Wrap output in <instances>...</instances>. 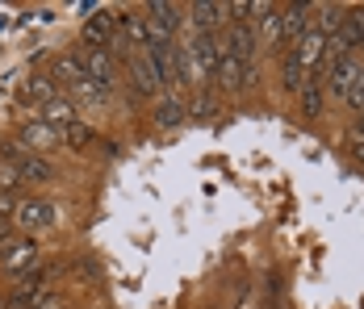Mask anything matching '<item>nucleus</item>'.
Segmentation results:
<instances>
[{
	"label": "nucleus",
	"instance_id": "1",
	"mask_svg": "<svg viewBox=\"0 0 364 309\" xmlns=\"http://www.w3.org/2000/svg\"><path fill=\"white\" fill-rule=\"evenodd\" d=\"M75 59L84 63L88 80H92V84H101L105 92H113V88L122 84V71H117V59L109 55V46H84Z\"/></svg>",
	"mask_w": 364,
	"mask_h": 309
},
{
	"label": "nucleus",
	"instance_id": "2",
	"mask_svg": "<svg viewBox=\"0 0 364 309\" xmlns=\"http://www.w3.org/2000/svg\"><path fill=\"white\" fill-rule=\"evenodd\" d=\"M55 217H59V209L50 205V201H42V197H26V201L13 205V226H21L30 239H34L38 230H50Z\"/></svg>",
	"mask_w": 364,
	"mask_h": 309
},
{
	"label": "nucleus",
	"instance_id": "3",
	"mask_svg": "<svg viewBox=\"0 0 364 309\" xmlns=\"http://www.w3.org/2000/svg\"><path fill=\"white\" fill-rule=\"evenodd\" d=\"M38 259H42V251H38V242L30 234H21V239H9L0 246V268L9 276H26L38 268Z\"/></svg>",
	"mask_w": 364,
	"mask_h": 309
},
{
	"label": "nucleus",
	"instance_id": "4",
	"mask_svg": "<svg viewBox=\"0 0 364 309\" xmlns=\"http://www.w3.org/2000/svg\"><path fill=\"white\" fill-rule=\"evenodd\" d=\"M126 75H130V88H134L139 97H159V88H164V80H159V71H155V63H151L146 50H134V55L126 59Z\"/></svg>",
	"mask_w": 364,
	"mask_h": 309
},
{
	"label": "nucleus",
	"instance_id": "5",
	"mask_svg": "<svg viewBox=\"0 0 364 309\" xmlns=\"http://www.w3.org/2000/svg\"><path fill=\"white\" fill-rule=\"evenodd\" d=\"M4 159L21 172V180H55V163L46 159V155H34V151H26L21 142H13L9 151H4Z\"/></svg>",
	"mask_w": 364,
	"mask_h": 309
},
{
	"label": "nucleus",
	"instance_id": "6",
	"mask_svg": "<svg viewBox=\"0 0 364 309\" xmlns=\"http://www.w3.org/2000/svg\"><path fill=\"white\" fill-rule=\"evenodd\" d=\"M184 13H188V21H193V30H197V34H218L222 26H230V4L197 0V4H188Z\"/></svg>",
	"mask_w": 364,
	"mask_h": 309
},
{
	"label": "nucleus",
	"instance_id": "7",
	"mask_svg": "<svg viewBox=\"0 0 364 309\" xmlns=\"http://www.w3.org/2000/svg\"><path fill=\"white\" fill-rule=\"evenodd\" d=\"M289 50L297 55L301 71H306V75H314V71L323 67V59H327V34H323L318 26H310V30L301 34V42H297V46H289Z\"/></svg>",
	"mask_w": 364,
	"mask_h": 309
},
{
	"label": "nucleus",
	"instance_id": "8",
	"mask_svg": "<svg viewBox=\"0 0 364 309\" xmlns=\"http://www.w3.org/2000/svg\"><path fill=\"white\" fill-rule=\"evenodd\" d=\"M310 17H314V4H285L281 9V46H297L301 34L310 30Z\"/></svg>",
	"mask_w": 364,
	"mask_h": 309
},
{
	"label": "nucleus",
	"instance_id": "9",
	"mask_svg": "<svg viewBox=\"0 0 364 309\" xmlns=\"http://www.w3.org/2000/svg\"><path fill=\"white\" fill-rule=\"evenodd\" d=\"M356 75H360V63H356V55H352V59H335V63H327V92L343 101V97L352 92Z\"/></svg>",
	"mask_w": 364,
	"mask_h": 309
},
{
	"label": "nucleus",
	"instance_id": "10",
	"mask_svg": "<svg viewBox=\"0 0 364 309\" xmlns=\"http://www.w3.org/2000/svg\"><path fill=\"white\" fill-rule=\"evenodd\" d=\"M17 138H21V146H26V151H34V155H50V151L59 146V134H55V130H50L46 121H42V117L26 121Z\"/></svg>",
	"mask_w": 364,
	"mask_h": 309
},
{
	"label": "nucleus",
	"instance_id": "11",
	"mask_svg": "<svg viewBox=\"0 0 364 309\" xmlns=\"http://www.w3.org/2000/svg\"><path fill=\"white\" fill-rule=\"evenodd\" d=\"M184 117H188V109H184L181 97H155L151 121H155L159 130H176V126H184Z\"/></svg>",
	"mask_w": 364,
	"mask_h": 309
},
{
	"label": "nucleus",
	"instance_id": "12",
	"mask_svg": "<svg viewBox=\"0 0 364 309\" xmlns=\"http://www.w3.org/2000/svg\"><path fill=\"white\" fill-rule=\"evenodd\" d=\"M113 30H117V17H113L109 9L92 13V17L84 21V46H109V42H113Z\"/></svg>",
	"mask_w": 364,
	"mask_h": 309
},
{
	"label": "nucleus",
	"instance_id": "13",
	"mask_svg": "<svg viewBox=\"0 0 364 309\" xmlns=\"http://www.w3.org/2000/svg\"><path fill=\"white\" fill-rule=\"evenodd\" d=\"M21 97L30 104H42L46 109L50 101H59V84H55V75H30L26 88H21Z\"/></svg>",
	"mask_w": 364,
	"mask_h": 309
},
{
	"label": "nucleus",
	"instance_id": "14",
	"mask_svg": "<svg viewBox=\"0 0 364 309\" xmlns=\"http://www.w3.org/2000/svg\"><path fill=\"white\" fill-rule=\"evenodd\" d=\"M42 121H46V126H50V130L59 134L63 126H72V121H80V109H75V101H72V97H68V101L59 97V101H50L46 109H42Z\"/></svg>",
	"mask_w": 364,
	"mask_h": 309
},
{
	"label": "nucleus",
	"instance_id": "15",
	"mask_svg": "<svg viewBox=\"0 0 364 309\" xmlns=\"http://www.w3.org/2000/svg\"><path fill=\"white\" fill-rule=\"evenodd\" d=\"M239 75H243V63L222 46V55H218V71H214V84H218L222 92H239Z\"/></svg>",
	"mask_w": 364,
	"mask_h": 309
},
{
	"label": "nucleus",
	"instance_id": "16",
	"mask_svg": "<svg viewBox=\"0 0 364 309\" xmlns=\"http://www.w3.org/2000/svg\"><path fill=\"white\" fill-rule=\"evenodd\" d=\"M146 13H151V17H146V21H155V26H159V30H168V34L176 38V30H181V4H164V0H151V4H146Z\"/></svg>",
	"mask_w": 364,
	"mask_h": 309
},
{
	"label": "nucleus",
	"instance_id": "17",
	"mask_svg": "<svg viewBox=\"0 0 364 309\" xmlns=\"http://www.w3.org/2000/svg\"><path fill=\"white\" fill-rule=\"evenodd\" d=\"M301 113L310 117V121H318L323 117V104H327V97H323V84L314 80V75H306V84H301Z\"/></svg>",
	"mask_w": 364,
	"mask_h": 309
},
{
	"label": "nucleus",
	"instance_id": "18",
	"mask_svg": "<svg viewBox=\"0 0 364 309\" xmlns=\"http://www.w3.org/2000/svg\"><path fill=\"white\" fill-rule=\"evenodd\" d=\"M59 80H68V92H72L80 84H88V71H84V63H80L75 55H59V59H55V84H59Z\"/></svg>",
	"mask_w": 364,
	"mask_h": 309
},
{
	"label": "nucleus",
	"instance_id": "19",
	"mask_svg": "<svg viewBox=\"0 0 364 309\" xmlns=\"http://www.w3.org/2000/svg\"><path fill=\"white\" fill-rule=\"evenodd\" d=\"M301 84H306V71H301V63H297V55L285 50V63H281V88H285L289 97H297Z\"/></svg>",
	"mask_w": 364,
	"mask_h": 309
},
{
	"label": "nucleus",
	"instance_id": "20",
	"mask_svg": "<svg viewBox=\"0 0 364 309\" xmlns=\"http://www.w3.org/2000/svg\"><path fill=\"white\" fill-rule=\"evenodd\" d=\"M92 138H97V134H92V126H84V121H72V126H63V130H59V142H68L72 151L88 146Z\"/></svg>",
	"mask_w": 364,
	"mask_h": 309
},
{
	"label": "nucleus",
	"instance_id": "21",
	"mask_svg": "<svg viewBox=\"0 0 364 309\" xmlns=\"http://www.w3.org/2000/svg\"><path fill=\"white\" fill-rule=\"evenodd\" d=\"M314 13H318V17H323V21H318V30H323V34H339V26H343V9H335V4H314Z\"/></svg>",
	"mask_w": 364,
	"mask_h": 309
},
{
	"label": "nucleus",
	"instance_id": "22",
	"mask_svg": "<svg viewBox=\"0 0 364 309\" xmlns=\"http://www.w3.org/2000/svg\"><path fill=\"white\" fill-rule=\"evenodd\" d=\"M343 101H348V109H352L356 117L364 113V67H360V75H356V84H352V92H348Z\"/></svg>",
	"mask_w": 364,
	"mask_h": 309
},
{
	"label": "nucleus",
	"instance_id": "23",
	"mask_svg": "<svg viewBox=\"0 0 364 309\" xmlns=\"http://www.w3.org/2000/svg\"><path fill=\"white\" fill-rule=\"evenodd\" d=\"M21 184V172L9 163V159H0V193H9V188H17Z\"/></svg>",
	"mask_w": 364,
	"mask_h": 309
},
{
	"label": "nucleus",
	"instance_id": "24",
	"mask_svg": "<svg viewBox=\"0 0 364 309\" xmlns=\"http://www.w3.org/2000/svg\"><path fill=\"white\" fill-rule=\"evenodd\" d=\"M259 84V63H243V75H239V92H252Z\"/></svg>",
	"mask_w": 364,
	"mask_h": 309
},
{
	"label": "nucleus",
	"instance_id": "25",
	"mask_svg": "<svg viewBox=\"0 0 364 309\" xmlns=\"http://www.w3.org/2000/svg\"><path fill=\"white\" fill-rule=\"evenodd\" d=\"M348 155H352V163L364 168V138L360 134H348Z\"/></svg>",
	"mask_w": 364,
	"mask_h": 309
},
{
	"label": "nucleus",
	"instance_id": "26",
	"mask_svg": "<svg viewBox=\"0 0 364 309\" xmlns=\"http://www.w3.org/2000/svg\"><path fill=\"white\" fill-rule=\"evenodd\" d=\"M205 113H214V97H201L193 104V117H205Z\"/></svg>",
	"mask_w": 364,
	"mask_h": 309
},
{
	"label": "nucleus",
	"instance_id": "27",
	"mask_svg": "<svg viewBox=\"0 0 364 309\" xmlns=\"http://www.w3.org/2000/svg\"><path fill=\"white\" fill-rule=\"evenodd\" d=\"M9 239H13V222H9V217H0V246H4Z\"/></svg>",
	"mask_w": 364,
	"mask_h": 309
},
{
	"label": "nucleus",
	"instance_id": "28",
	"mask_svg": "<svg viewBox=\"0 0 364 309\" xmlns=\"http://www.w3.org/2000/svg\"><path fill=\"white\" fill-rule=\"evenodd\" d=\"M38 309H63V297H42Z\"/></svg>",
	"mask_w": 364,
	"mask_h": 309
},
{
	"label": "nucleus",
	"instance_id": "29",
	"mask_svg": "<svg viewBox=\"0 0 364 309\" xmlns=\"http://www.w3.org/2000/svg\"><path fill=\"white\" fill-rule=\"evenodd\" d=\"M9 209H13V201H9V193H0V217H9Z\"/></svg>",
	"mask_w": 364,
	"mask_h": 309
}]
</instances>
